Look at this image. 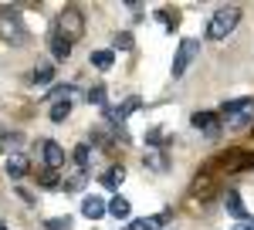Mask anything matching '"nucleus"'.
<instances>
[{"instance_id":"nucleus-1","label":"nucleus","mask_w":254,"mask_h":230,"mask_svg":"<svg viewBox=\"0 0 254 230\" xmlns=\"http://www.w3.org/2000/svg\"><path fill=\"white\" fill-rule=\"evenodd\" d=\"M237 20H241V7H220L214 17H210V24H207V38L224 41L237 27Z\"/></svg>"},{"instance_id":"nucleus-2","label":"nucleus","mask_w":254,"mask_h":230,"mask_svg":"<svg viewBox=\"0 0 254 230\" xmlns=\"http://www.w3.org/2000/svg\"><path fill=\"white\" fill-rule=\"evenodd\" d=\"M196 55H200V41H196V38H183V41H180L176 58H173V78H183V71L193 64Z\"/></svg>"},{"instance_id":"nucleus-3","label":"nucleus","mask_w":254,"mask_h":230,"mask_svg":"<svg viewBox=\"0 0 254 230\" xmlns=\"http://www.w3.org/2000/svg\"><path fill=\"white\" fill-rule=\"evenodd\" d=\"M58 24H61L58 31H61L68 41H78L81 34H85V17H81V10H75V7H64Z\"/></svg>"},{"instance_id":"nucleus-4","label":"nucleus","mask_w":254,"mask_h":230,"mask_svg":"<svg viewBox=\"0 0 254 230\" xmlns=\"http://www.w3.org/2000/svg\"><path fill=\"white\" fill-rule=\"evenodd\" d=\"M190 122H193V129H200L207 139H217V135H220V118H217L214 112H193Z\"/></svg>"},{"instance_id":"nucleus-5","label":"nucleus","mask_w":254,"mask_h":230,"mask_svg":"<svg viewBox=\"0 0 254 230\" xmlns=\"http://www.w3.org/2000/svg\"><path fill=\"white\" fill-rule=\"evenodd\" d=\"M41 153H44V166L48 170H61L64 166V149H61L55 139H44L41 142Z\"/></svg>"},{"instance_id":"nucleus-6","label":"nucleus","mask_w":254,"mask_h":230,"mask_svg":"<svg viewBox=\"0 0 254 230\" xmlns=\"http://www.w3.org/2000/svg\"><path fill=\"white\" fill-rule=\"evenodd\" d=\"M3 170H7V176H10V179H24V176L31 172V163H27V156L10 153V156H7V163H3Z\"/></svg>"},{"instance_id":"nucleus-7","label":"nucleus","mask_w":254,"mask_h":230,"mask_svg":"<svg viewBox=\"0 0 254 230\" xmlns=\"http://www.w3.org/2000/svg\"><path fill=\"white\" fill-rule=\"evenodd\" d=\"M109 213V203L102 200V196H85L81 200V217H88V220H102Z\"/></svg>"},{"instance_id":"nucleus-8","label":"nucleus","mask_w":254,"mask_h":230,"mask_svg":"<svg viewBox=\"0 0 254 230\" xmlns=\"http://www.w3.org/2000/svg\"><path fill=\"white\" fill-rule=\"evenodd\" d=\"M48 44H51V55H55V61H68V55H71V41L64 38L61 31H51Z\"/></svg>"},{"instance_id":"nucleus-9","label":"nucleus","mask_w":254,"mask_h":230,"mask_svg":"<svg viewBox=\"0 0 254 230\" xmlns=\"http://www.w3.org/2000/svg\"><path fill=\"white\" fill-rule=\"evenodd\" d=\"M122 183H126V166H109V170L102 172V186H109V190H119V186H122Z\"/></svg>"},{"instance_id":"nucleus-10","label":"nucleus","mask_w":254,"mask_h":230,"mask_svg":"<svg viewBox=\"0 0 254 230\" xmlns=\"http://www.w3.org/2000/svg\"><path fill=\"white\" fill-rule=\"evenodd\" d=\"M251 109H254V98H231V102H224V105H220V112L231 115V118L241 115V112H251Z\"/></svg>"},{"instance_id":"nucleus-11","label":"nucleus","mask_w":254,"mask_h":230,"mask_svg":"<svg viewBox=\"0 0 254 230\" xmlns=\"http://www.w3.org/2000/svg\"><path fill=\"white\" fill-rule=\"evenodd\" d=\"M68 112H71V95H68V98H55V102H51L48 118H51V122H64V118H68Z\"/></svg>"},{"instance_id":"nucleus-12","label":"nucleus","mask_w":254,"mask_h":230,"mask_svg":"<svg viewBox=\"0 0 254 230\" xmlns=\"http://www.w3.org/2000/svg\"><path fill=\"white\" fill-rule=\"evenodd\" d=\"M109 213H112V217H116V220H129V213H132V207H129V200H126V196H112V200H109Z\"/></svg>"},{"instance_id":"nucleus-13","label":"nucleus","mask_w":254,"mask_h":230,"mask_svg":"<svg viewBox=\"0 0 254 230\" xmlns=\"http://www.w3.org/2000/svg\"><path fill=\"white\" fill-rule=\"evenodd\" d=\"M224 203H227V210H231V217H237V220L244 224V217H248V210H244V203H241V193H237V190H227V196H224Z\"/></svg>"},{"instance_id":"nucleus-14","label":"nucleus","mask_w":254,"mask_h":230,"mask_svg":"<svg viewBox=\"0 0 254 230\" xmlns=\"http://www.w3.org/2000/svg\"><path fill=\"white\" fill-rule=\"evenodd\" d=\"M88 61H92V68H98V71H109V68L116 64V55H112V51H92Z\"/></svg>"},{"instance_id":"nucleus-15","label":"nucleus","mask_w":254,"mask_h":230,"mask_svg":"<svg viewBox=\"0 0 254 230\" xmlns=\"http://www.w3.org/2000/svg\"><path fill=\"white\" fill-rule=\"evenodd\" d=\"M85 179H88V172L78 170V172H71V176H64V179H61V186H64L68 193H78L81 186H85Z\"/></svg>"},{"instance_id":"nucleus-16","label":"nucleus","mask_w":254,"mask_h":230,"mask_svg":"<svg viewBox=\"0 0 254 230\" xmlns=\"http://www.w3.org/2000/svg\"><path fill=\"white\" fill-rule=\"evenodd\" d=\"M38 183L44 186V190H58V186H61V176H58V170H48V166H44V170L38 172Z\"/></svg>"},{"instance_id":"nucleus-17","label":"nucleus","mask_w":254,"mask_h":230,"mask_svg":"<svg viewBox=\"0 0 254 230\" xmlns=\"http://www.w3.org/2000/svg\"><path fill=\"white\" fill-rule=\"evenodd\" d=\"M88 156H92V149H88V142H81V146H75V153H71V159H75V166H78V170H88Z\"/></svg>"},{"instance_id":"nucleus-18","label":"nucleus","mask_w":254,"mask_h":230,"mask_svg":"<svg viewBox=\"0 0 254 230\" xmlns=\"http://www.w3.org/2000/svg\"><path fill=\"white\" fill-rule=\"evenodd\" d=\"M51 78H55V68L51 64H38L34 68V85H51Z\"/></svg>"},{"instance_id":"nucleus-19","label":"nucleus","mask_w":254,"mask_h":230,"mask_svg":"<svg viewBox=\"0 0 254 230\" xmlns=\"http://www.w3.org/2000/svg\"><path fill=\"white\" fill-rule=\"evenodd\" d=\"M142 166H149L153 172H163L166 170V156L163 153H146V163H142Z\"/></svg>"},{"instance_id":"nucleus-20","label":"nucleus","mask_w":254,"mask_h":230,"mask_svg":"<svg viewBox=\"0 0 254 230\" xmlns=\"http://www.w3.org/2000/svg\"><path fill=\"white\" fill-rule=\"evenodd\" d=\"M88 105H98V109H105V85H95V88H88Z\"/></svg>"},{"instance_id":"nucleus-21","label":"nucleus","mask_w":254,"mask_h":230,"mask_svg":"<svg viewBox=\"0 0 254 230\" xmlns=\"http://www.w3.org/2000/svg\"><path fill=\"white\" fill-rule=\"evenodd\" d=\"M44 227L48 230H71V220L68 217H51V220H44Z\"/></svg>"},{"instance_id":"nucleus-22","label":"nucleus","mask_w":254,"mask_h":230,"mask_svg":"<svg viewBox=\"0 0 254 230\" xmlns=\"http://www.w3.org/2000/svg\"><path fill=\"white\" fill-rule=\"evenodd\" d=\"M163 142H166L163 129H149V132H146V146H163Z\"/></svg>"},{"instance_id":"nucleus-23","label":"nucleus","mask_w":254,"mask_h":230,"mask_svg":"<svg viewBox=\"0 0 254 230\" xmlns=\"http://www.w3.org/2000/svg\"><path fill=\"white\" fill-rule=\"evenodd\" d=\"M251 115H254V109H251V112H241V115H234V118H231V129H244V125L251 122Z\"/></svg>"},{"instance_id":"nucleus-24","label":"nucleus","mask_w":254,"mask_h":230,"mask_svg":"<svg viewBox=\"0 0 254 230\" xmlns=\"http://www.w3.org/2000/svg\"><path fill=\"white\" fill-rule=\"evenodd\" d=\"M116 44L122 48V51H129V48H132V34H126V31H122V34H116Z\"/></svg>"},{"instance_id":"nucleus-25","label":"nucleus","mask_w":254,"mask_h":230,"mask_svg":"<svg viewBox=\"0 0 254 230\" xmlns=\"http://www.w3.org/2000/svg\"><path fill=\"white\" fill-rule=\"evenodd\" d=\"M156 17L163 20V24H176V20H180V14H173V10H156Z\"/></svg>"},{"instance_id":"nucleus-26","label":"nucleus","mask_w":254,"mask_h":230,"mask_svg":"<svg viewBox=\"0 0 254 230\" xmlns=\"http://www.w3.org/2000/svg\"><path fill=\"white\" fill-rule=\"evenodd\" d=\"M17 142H20V139H17V135H14V132H10V135H3V146H10V149H14Z\"/></svg>"},{"instance_id":"nucleus-27","label":"nucleus","mask_w":254,"mask_h":230,"mask_svg":"<svg viewBox=\"0 0 254 230\" xmlns=\"http://www.w3.org/2000/svg\"><path fill=\"white\" fill-rule=\"evenodd\" d=\"M126 230H146V227H142V220H129V224H126Z\"/></svg>"},{"instance_id":"nucleus-28","label":"nucleus","mask_w":254,"mask_h":230,"mask_svg":"<svg viewBox=\"0 0 254 230\" xmlns=\"http://www.w3.org/2000/svg\"><path fill=\"white\" fill-rule=\"evenodd\" d=\"M231 230H251V224H234Z\"/></svg>"},{"instance_id":"nucleus-29","label":"nucleus","mask_w":254,"mask_h":230,"mask_svg":"<svg viewBox=\"0 0 254 230\" xmlns=\"http://www.w3.org/2000/svg\"><path fill=\"white\" fill-rule=\"evenodd\" d=\"M0 230H10V224H7V220H0Z\"/></svg>"},{"instance_id":"nucleus-30","label":"nucleus","mask_w":254,"mask_h":230,"mask_svg":"<svg viewBox=\"0 0 254 230\" xmlns=\"http://www.w3.org/2000/svg\"><path fill=\"white\" fill-rule=\"evenodd\" d=\"M251 230H254V224H251Z\"/></svg>"}]
</instances>
